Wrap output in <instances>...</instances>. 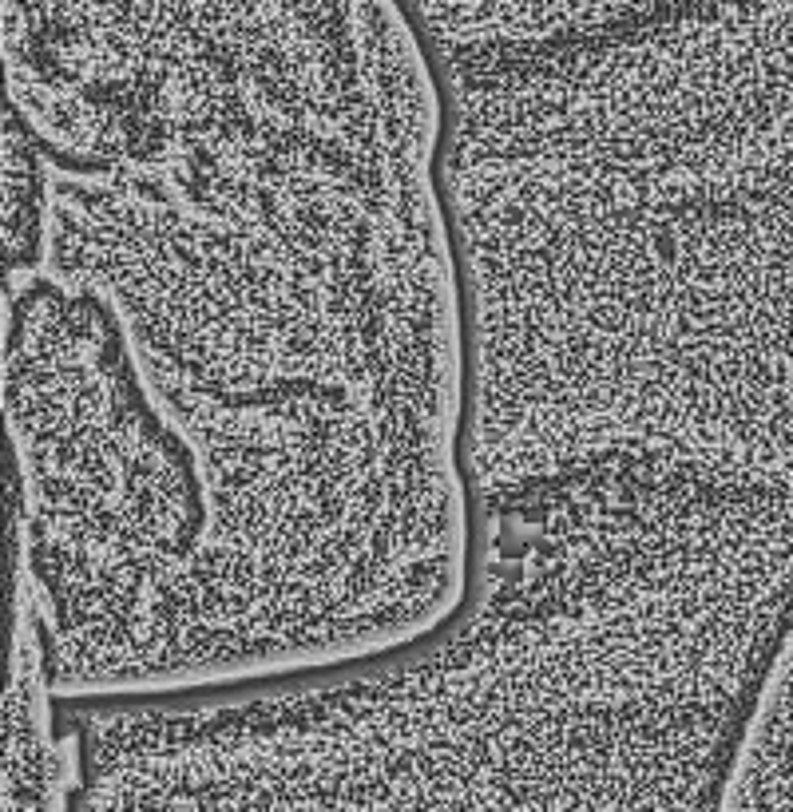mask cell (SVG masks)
<instances>
[{
    "instance_id": "6da1fadb",
    "label": "cell",
    "mask_w": 793,
    "mask_h": 812,
    "mask_svg": "<svg viewBox=\"0 0 793 812\" xmlns=\"http://www.w3.org/2000/svg\"><path fill=\"white\" fill-rule=\"evenodd\" d=\"M445 139L302 107L4 135L8 547L64 713L334 678L464 614Z\"/></svg>"
},
{
    "instance_id": "7a4b0ae2",
    "label": "cell",
    "mask_w": 793,
    "mask_h": 812,
    "mask_svg": "<svg viewBox=\"0 0 793 812\" xmlns=\"http://www.w3.org/2000/svg\"><path fill=\"white\" fill-rule=\"evenodd\" d=\"M730 745L631 626L492 591L365 670L96 717L72 812H714Z\"/></svg>"
}]
</instances>
